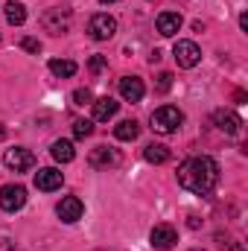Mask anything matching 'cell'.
<instances>
[{
    "mask_svg": "<svg viewBox=\"0 0 248 251\" xmlns=\"http://www.w3.org/2000/svg\"><path fill=\"white\" fill-rule=\"evenodd\" d=\"M3 9H6L3 15H6V21H9L12 26H21V24L26 21V6H24V3H18V0H9Z\"/></svg>",
    "mask_w": 248,
    "mask_h": 251,
    "instance_id": "obj_17",
    "label": "cell"
},
{
    "mask_svg": "<svg viewBox=\"0 0 248 251\" xmlns=\"http://www.w3.org/2000/svg\"><path fill=\"white\" fill-rule=\"evenodd\" d=\"M0 251H18V249H15L12 240H0Z\"/></svg>",
    "mask_w": 248,
    "mask_h": 251,
    "instance_id": "obj_26",
    "label": "cell"
},
{
    "mask_svg": "<svg viewBox=\"0 0 248 251\" xmlns=\"http://www.w3.org/2000/svg\"><path fill=\"white\" fill-rule=\"evenodd\" d=\"M213 123L219 126L225 134H237V131H240V126H243V120H240L234 111H228V108H219V111H213Z\"/></svg>",
    "mask_w": 248,
    "mask_h": 251,
    "instance_id": "obj_14",
    "label": "cell"
},
{
    "mask_svg": "<svg viewBox=\"0 0 248 251\" xmlns=\"http://www.w3.org/2000/svg\"><path fill=\"white\" fill-rule=\"evenodd\" d=\"M64 181V176L59 170H53V167H44V170H38L35 173V187L44 190V193H53V190H59Z\"/></svg>",
    "mask_w": 248,
    "mask_h": 251,
    "instance_id": "obj_12",
    "label": "cell"
},
{
    "mask_svg": "<svg viewBox=\"0 0 248 251\" xmlns=\"http://www.w3.org/2000/svg\"><path fill=\"white\" fill-rule=\"evenodd\" d=\"M99 3H114V0H99Z\"/></svg>",
    "mask_w": 248,
    "mask_h": 251,
    "instance_id": "obj_28",
    "label": "cell"
},
{
    "mask_svg": "<svg viewBox=\"0 0 248 251\" xmlns=\"http://www.w3.org/2000/svg\"><path fill=\"white\" fill-rule=\"evenodd\" d=\"M56 213H59V219L62 222H79L82 219V213H85V204L76 199V196H64L62 201H59V207H56Z\"/></svg>",
    "mask_w": 248,
    "mask_h": 251,
    "instance_id": "obj_9",
    "label": "cell"
},
{
    "mask_svg": "<svg viewBox=\"0 0 248 251\" xmlns=\"http://www.w3.org/2000/svg\"><path fill=\"white\" fill-rule=\"evenodd\" d=\"M143 158H146L149 164H167V161H170V149L161 146V143H149V146L143 149Z\"/></svg>",
    "mask_w": 248,
    "mask_h": 251,
    "instance_id": "obj_18",
    "label": "cell"
},
{
    "mask_svg": "<svg viewBox=\"0 0 248 251\" xmlns=\"http://www.w3.org/2000/svg\"><path fill=\"white\" fill-rule=\"evenodd\" d=\"M0 140H3V131H0Z\"/></svg>",
    "mask_w": 248,
    "mask_h": 251,
    "instance_id": "obj_29",
    "label": "cell"
},
{
    "mask_svg": "<svg viewBox=\"0 0 248 251\" xmlns=\"http://www.w3.org/2000/svg\"><path fill=\"white\" fill-rule=\"evenodd\" d=\"M88 32H91V38H97V41H108V38H114V32H117V21H114L111 15H105V12H99V15L91 18Z\"/></svg>",
    "mask_w": 248,
    "mask_h": 251,
    "instance_id": "obj_4",
    "label": "cell"
},
{
    "mask_svg": "<svg viewBox=\"0 0 248 251\" xmlns=\"http://www.w3.org/2000/svg\"><path fill=\"white\" fill-rule=\"evenodd\" d=\"M91 105H94V120H99V123H105V120H111V117L117 114V108H120V102H117V100H111V97H102V100H94Z\"/></svg>",
    "mask_w": 248,
    "mask_h": 251,
    "instance_id": "obj_15",
    "label": "cell"
},
{
    "mask_svg": "<svg viewBox=\"0 0 248 251\" xmlns=\"http://www.w3.org/2000/svg\"><path fill=\"white\" fill-rule=\"evenodd\" d=\"M50 73H53V76H73V73H76V62L53 59V62H50Z\"/></svg>",
    "mask_w": 248,
    "mask_h": 251,
    "instance_id": "obj_20",
    "label": "cell"
},
{
    "mask_svg": "<svg viewBox=\"0 0 248 251\" xmlns=\"http://www.w3.org/2000/svg\"><path fill=\"white\" fill-rule=\"evenodd\" d=\"M24 50H29V53H41V44H38L35 38H24Z\"/></svg>",
    "mask_w": 248,
    "mask_h": 251,
    "instance_id": "obj_24",
    "label": "cell"
},
{
    "mask_svg": "<svg viewBox=\"0 0 248 251\" xmlns=\"http://www.w3.org/2000/svg\"><path fill=\"white\" fill-rule=\"evenodd\" d=\"M91 131H94V123H91V120H76V123H73V134H76V137H88Z\"/></svg>",
    "mask_w": 248,
    "mask_h": 251,
    "instance_id": "obj_22",
    "label": "cell"
},
{
    "mask_svg": "<svg viewBox=\"0 0 248 251\" xmlns=\"http://www.w3.org/2000/svg\"><path fill=\"white\" fill-rule=\"evenodd\" d=\"M155 24H158V32H161L164 38H173V35L181 29V15H178V12H161Z\"/></svg>",
    "mask_w": 248,
    "mask_h": 251,
    "instance_id": "obj_13",
    "label": "cell"
},
{
    "mask_svg": "<svg viewBox=\"0 0 248 251\" xmlns=\"http://www.w3.org/2000/svg\"><path fill=\"white\" fill-rule=\"evenodd\" d=\"M231 251H243V249H240V246H234V249H231Z\"/></svg>",
    "mask_w": 248,
    "mask_h": 251,
    "instance_id": "obj_27",
    "label": "cell"
},
{
    "mask_svg": "<svg viewBox=\"0 0 248 251\" xmlns=\"http://www.w3.org/2000/svg\"><path fill=\"white\" fill-rule=\"evenodd\" d=\"M73 102L76 105H91L94 102V94L88 88H79V91H73Z\"/></svg>",
    "mask_w": 248,
    "mask_h": 251,
    "instance_id": "obj_21",
    "label": "cell"
},
{
    "mask_svg": "<svg viewBox=\"0 0 248 251\" xmlns=\"http://www.w3.org/2000/svg\"><path fill=\"white\" fill-rule=\"evenodd\" d=\"M88 164L97 167V170H102V167H117V164H120V152L111 149V146H97V149H91Z\"/></svg>",
    "mask_w": 248,
    "mask_h": 251,
    "instance_id": "obj_10",
    "label": "cell"
},
{
    "mask_svg": "<svg viewBox=\"0 0 248 251\" xmlns=\"http://www.w3.org/2000/svg\"><path fill=\"white\" fill-rule=\"evenodd\" d=\"M173 56H175L178 67H196V64L201 62V50H198L196 41H175Z\"/></svg>",
    "mask_w": 248,
    "mask_h": 251,
    "instance_id": "obj_6",
    "label": "cell"
},
{
    "mask_svg": "<svg viewBox=\"0 0 248 251\" xmlns=\"http://www.w3.org/2000/svg\"><path fill=\"white\" fill-rule=\"evenodd\" d=\"M143 94H146L143 79H137V76H123L120 79V97H123L125 102H140Z\"/></svg>",
    "mask_w": 248,
    "mask_h": 251,
    "instance_id": "obj_11",
    "label": "cell"
},
{
    "mask_svg": "<svg viewBox=\"0 0 248 251\" xmlns=\"http://www.w3.org/2000/svg\"><path fill=\"white\" fill-rule=\"evenodd\" d=\"M102 67H105V59H102V56H94V59H91V70H94V73H99Z\"/></svg>",
    "mask_w": 248,
    "mask_h": 251,
    "instance_id": "obj_25",
    "label": "cell"
},
{
    "mask_svg": "<svg viewBox=\"0 0 248 251\" xmlns=\"http://www.w3.org/2000/svg\"><path fill=\"white\" fill-rule=\"evenodd\" d=\"M193 251H201V249H193Z\"/></svg>",
    "mask_w": 248,
    "mask_h": 251,
    "instance_id": "obj_30",
    "label": "cell"
},
{
    "mask_svg": "<svg viewBox=\"0 0 248 251\" xmlns=\"http://www.w3.org/2000/svg\"><path fill=\"white\" fill-rule=\"evenodd\" d=\"M24 204H26V187H21V184H3L0 187V207L6 213H15Z\"/></svg>",
    "mask_w": 248,
    "mask_h": 251,
    "instance_id": "obj_3",
    "label": "cell"
},
{
    "mask_svg": "<svg viewBox=\"0 0 248 251\" xmlns=\"http://www.w3.org/2000/svg\"><path fill=\"white\" fill-rule=\"evenodd\" d=\"M50 155H53L59 164H70V161L76 158V149H73V143H70V140H53Z\"/></svg>",
    "mask_w": 248,
    "mask_h": 251,
    "instance_id": "obj_16",
    "label": "cell"
},
{
    "mask_svg": "<svg viewBox=\"0 0 248 251\" xmlns=\"http://www.w3.org/2000/svg\"><path fill=\"white\" fill-rule=\"evenodd\" d=\"M41 24L47 26V32H53V35H62L67 32V26H70V12L67 9H47L44 12V18H41Z\"/></svg>",
    "mask_w": 248,
    "mask_h": 251,
    "instance_id": "obj_7",
    "label": "cell"
},
{
    "mask_svg": "<svg viewBox=\"0 0 248 251\" xmlns=\"http://www.w3.org/2000/svg\"><path fill=\"white\" fill-rule=\"evenodd\" d=\"M3 164H6L9 170H15V173H26V170L35 167V155H32L29 149H24V146H15V149H6Z\"/></svg>",
    "mask_w": 248,
    "mask_h": 251,
    "instance_id": "obj_5",
    "label": "cell"
},
{
    "mask_svg": "<svg viewBox=\"0 0 248 251\" xmlns=\"http://www.w3.org/2000/svg\"><path fill=\"white\" fill-rule=\"evenodd\" d=\"M170 88H173V73H167V70H164V73L158 76V85H155V91H158V94H167Z\"/></svg>",
    "mask_w": 248,
    "mask_h": 251,
    "instance_id": "obj_23",
    "label": "cell"
},
{
    "mask_svg": "<svg viewBox=\"0 0 248 251\" xmlns=\"http://www.w3.org/2000/svg\"><path fill=\"white\" fill-rule=\"evenodd\" d=\"M184 123V114L175 108V105H161L155 114H152V128L158 131V134H173V131H178Z\"/></svg>",
    "mask_w": 248,
    "mask_h": 251,
    "instance_id": "obj_2",
    "label": "cell"
},
{
    "mask_svg": "<svg viewBox=\"0 0 248 251\" xmlns=\"http://www.w3.org/2000/svg\"><path fill=\"white\" fill-rule=\"evenodd\" d=\"M178 184L196 196H207L210 190L219 184V164L207 155L198 158H187L178 167Z\"/></svg>",
    "mask_w": 248,
    "mask_h": 251,
    "instance_id": "obj_1",
    "label": "cell"
},
{
    "mask_svg": "<svg viewBox=\"0 0 248 251\" xmlns=\"http://www.w3.org/2000/svg\"><path fill=\"white\" fill-rule=\"evenodd\" d=\"M149 243H152V249H158V251H170L178 243V234H175L173 225H155L152 234H149Z\"/></svg>",
    "mask_w": 248,
    "mask_h": 251,
    "instance_id": "obj_8",
    "label": "cell"
},
{
    "mask_svg": "<svg viewBox=\"0 0 248 251\" xmlns=\"http://www.w3.org/2000/svg\"><path fill=\"white\" fill-rule=\"evenodd\" d=\"M137 134H140L137 120H123V123H117V128H114V137L117 140H134Z\"/></svg>",
    "mask_w": 248,
    "mask_h": 251,
    "instance_id": "obj_19",
    "label": "cell"
}]
</instances>
